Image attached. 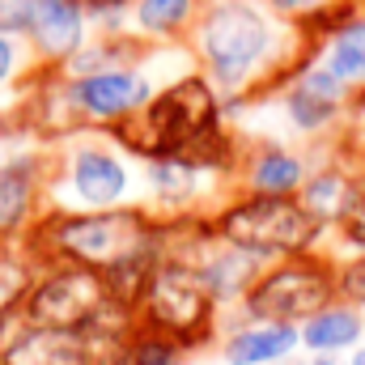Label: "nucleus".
Here are the masks:
<instances>
[{
    "label": "nucleus",
    "mask_w": 365,
    "mask_h": 365,
    "mask_svg": "<svg viewBox=\"0 0 365 365\" xmlns=\"http://www.w3.org/2000/svg\"><path fill=\"white\" fill-rule=\"evenodd\" d=\"M208 225L221 242L255 255L259 264L310 255L319 247V238L327 234L302 208L297 195H242V191L221 200V208L208 217Z\"/></svg>",
    "instance_id": "39448f33"
},
{
    "label": "nucleus",
    "mask_w": 365,
    "mask_h": 365,
    "mask_svg": "<svg viewBox=\"0 0 365 365\" xmlns=\"http://www.w3.org/2000/svg\"><path fill=\"white\" fill-rule=\"evenodd\" d=\"M56 140L21 110L0 115V238H26L47 212Z\"/></svg>",
    "instance_id": "423d86ee"
},
{
    "label": "nucleus",
    "mask_w": 365,
    "mask_h": 365,
    "mask_svg": "<svg viewBox=\"0 0 365 365\" xmlns=\"http://www.w3.org/2000/svg\"><path fill=\"white\" fill-rule=\"evenodd\" d=\"M106 302H110V289H106L102 272L47 259L43 272H38V280H34V289H30V297H26V310H21L17 323L81 331Z\"/></svg>",
    "instance_id": "1a4fd4ad"
},
{
    "label": "nucleus",
    "mask_w": 365,
    "mask_h": 365,
    "mask_svg": "<svg viewBox=\"0 0 365 365\" xmlns=\"http://www.w3.org/2000/svg\"><path fill=\"white\" fill-rule=\"evenodd\" d=\"M43 259L77 264L90 272H115L132 259L166 251V221L149 217L145 208H115V212H43L30 230Z\"/></svg>",
    "instance_id": "7ed1b4c3"
},
{
    "label": "nucleus",
    "mask_w": 365,
    "mask_h": 365,
    "mask_svg": "<svg viewBox=\"0 0 365 365\" xmlns=\"http://www.w3.org/2000/svg\"><path fill=\"white\" fill-rule=\"evenodd\" d=\"M297 349H302L297 327L259 323V319H234L217 340V353L225 365H289Z\"/></svg>",
    "instance_id": "2eb2a0df"
},
{
    "label": "nucleus",
    "mask_w": 365,
    "mask_h": 365,
    "mask_svg": "<svg viewBox=\"0 0 365 365\" xmlns=\"http://www.w3.org/2000/svg\"><path fill=\"white\" fill-rule=\"evenodd\" d=\"M38 60L30 51V43L21 34H0V115L17 110L21 98L30 90V81L38 77Z\"/></svg>",
    "instance_id": "6ab92c4d"
},
{
    "label": "nucleus",
    "mask_w": 365,
    "mask_h": 365,
    "mask_svg": "<svg viewBox=\"0 0 365 365\" xmlns=\"http://www.w3.org/2000/svg\"><path fill=\"white\" fill-rule=\"evenodd\" d=\"M268 9H272L276 17H284V21H293V26H306V21H314V17H323L336 0H264Z\"/></svg>",
    "instance_id": "5701e85b"
},
{
    "label": "nucleus",
    "mask_w": 365,
    "mask_h": 365,
    "mask_svg": "<svg viewBox=\"0 0 365 365\" xmlns=\"http://www.w3.org/2000/svg\"><path fill=\"white\" fill-rule=\"evenodd\" d=\"M0 365H93V353L81 331L13 323L0 331Z\"/></svg>",
    "instance_id": "4468645a"
},
{
    "label": "nucleus",
    "mask_w": 365,
    "mask_h": 365,
    "mask_svg": "<svg viewBox=\"0 0 365 365\" xmlns=\"http://www.w3.org/2000/svg\"><path fill=\"white\" fill-rule=\"evenodd\" d=\"M187 357H191V353L182 349L179 340H170V336H162V331L136 323L115 365H187Z\"/></svg>",
    "instance_id": "aec40b11"
},
{
    "label": "nucleus",
    "mask_w": 365,
    "mask_h": 365,
    "mask_svg": "<svg viewBox=\"0 0 365 365\" xmlns=\"http://www.w3.org/2000/svg\"><path fill=\"white\" fill-rule=\"evenodd\" d=\"M297 43V26L276 17L264 0H208L187 51L230 110L264 90L272 93L302 64Z\"/></svg>",
    "instance_id": "f257e3e1"
},
{
    "label": "nucleus",
    "mask_w": 365,
    "mask_h": 365,
    "mask_svg": "<svg viewBox=\"0 0 365 365\" xmlns=\"http://www.w3.org/2000/svg\"><path fill=\"white\" fill-rule=\"evenodd\" d=\"M331 302H340L336 264L323 259L319 251H310V255H293V259L264 264V272L255 276L251 293L238 306V319L302 327L306 319H314Z\"/></svg>",
    "instance_id": "6e6552de"
},
{
    "label": "nucleus",
    "mask_w": 365,
    "mask_h": 365,
    "mask_svg": "<svg viewBox=\"0 0 365 365\" xmlns=\"http://www.w3.org/2000/svg\"><path fill=\"white\" fill-rule=\"evenodd\" d=\"M340 238L344 242H353V247H361L365 251V179H357V191H353V204L344 208V217H340Z\"/></svg>",
    "instance_id": "4be33fe9"
},
{
    "label": "nucleus",
    "mask_w": 365,
    "mask_h": 365,
    "mask_svg": "<svg viewBox=\"0 0 365 365\" xmlns=\"http://www.w3.org/2000/svg\"><path fill=\"white\" fill-rule=\"evenodd\" d=\"M297 336H302V353L306 357H344V353L361 349L365 314L357 306H349V302H331L327 310L306 319L297 327Z\"/></svg>",
    "instance_id": "f3484780"
},
{
    "label": "nucleus",
    "mask_w": 365,
    "mask_h": 365,
    "mask_svg": "<svg viewBox=\"0 0 365 365\" xmlns=\"http://www.w3.org/2000/svg\"><path fill=\"white\" fill-rule=\"evenodd\" d=\"M123 4H128V0H90L93 26H98L102 34H119V17H123Z\"/></svg>",
    "instance_id": "393cba45"
},
{
    "label": "nucleus",
    "mask_w": 365,
    "mask_h": 365,
    "mask_svg": "<svg viewBox=\"0 0 365 365\" xmlns=\"http://www.w3.org/2000/svg\"><path fill=\"white\" fill-rule=\"evenodd\" d=\"M306 64H314L319 73H327L340 90L353 93L365 90V13H344L336 17L302 56Z\"/></svg>",
    "instance_id": "ddd939ff"
},
{
    "label": "nucleus",
    "mask_w": 365,
    "mask_h": 365,
    "mask_svg": "<svg viewBox=\"0 0 365 365\" xmlns=\"http://www.w3.org/2000/svg\"><path fill=\"white\" fill-rule=\"evenodd\" d=\"M353 191H357V175L336 170V166H319V170H310V179L302 182L297 200H302V208L327 230V225H340L344 208L353 204Z\"/></svg>",
    "instance_id": "a211bd4d"
},
{
    "label": "nucleus",
    "mask_w": 365,
    "mask_h": 365,
    "mask_svg": "<svg viewBox=\"0 0 365 365\" xmlns=\"http://www.w3.org/2000/svg\"><path fill=\"white\" fill-rule=\"evenodd\" d=\"M136 319L145 327L179 340L187 353L217 349V340L225 331V310L212 302V293L204 289L195 268L182 259H170V255H162L158 268L145 280V293L136 302Z\"/></svg>",
    "instance_id": "0eeeda50"
},
{
    "label": "nucleus",
    "mask_w": 365,
    "mask_h": 365,
    "mask_svg": "<svg viewBox=\"0 0 365 365\" xmlns=\"http://www.w3.org/2000/svg\"><path fill=\"white\" fill-rule=\"evenodd\" d=\"M98 34L90 0H34L21 38L30 43L38 68H64Z\"/></svg>",
    "instance_id": "9d476101"
},
{
    "label": "nucleus",
    "mask_w": 365,
    "mask_h": 365,
    "mask_svg": "<svg viewBox=\"0 0 365 365\" xmlns=\"http://www.w3.org/2000/svg\"><path fill=\"white\" fill-rule=\"evenodd\" d=\"M336 284H340V302L365 310V255L349 259V264H336Z\"/></svg>",
    "instance_id": "412c9836"
},
{
    "label": "nucleus",
    "mask_w": 365,
    "mask_h": 365,
    "mask_svg": "<svg viewBox=\"0 0 365 365\" xmlns=\"http://www.w3.org/2000/svg\"><path fill=\"white\" fill-rule=\"evenodd\" d=\"M115 136L136 162L175 158V153H217L238 145V136L225 128L221 93L208 86L200 68H187L175 81H166L153 93V102Z\"/></svg>",
    "instance_id": "f03ea898"
},
{
    "label": "nucleus",
    "mask_w": 365,
    "mask_h": 365,
    "mask_svg": "<svg viewBox=\"0 0 365 365\" xmlns=\"http://www.w3.org/2000/svg\"><path fill=\"white\" fill-rule=\"evenodd\" d=\"M140 208V162L110 132H68L56 140L47 212Z\"/></svg>",
    "instance_id": "20e7f679"
},
{
    "label": "nucleus",
    "mask_w": 365,
    "mask_h": 365,
    "mask_svg": "<svg viewBox=\"0 0 365 365\" xmlns=\"http://www.w3.org/2000/svg\"><path fill=\"white\" fill-rule=\"evenodd\" d=\"M344 365H365V344H361V349H353V353H349V361H344Z\"/></svg>",
    "instance_id": "bb28decb"
},
{
    "label": "nucleus",
    "mask_w": 365,
    "mask_h": 365,
    "mask_svg": "<svg viewBox=\"0 0 365 365\" xmlns=\"http://www.w3.org/2000/svg\"><path fill=\"white\" fill-rule=\"evenodd\" d=\"M34 0H0V34H21Z\"/></svg>",
    "instance_id": "b1692460"
},
{
    "label": "nucleus",
    "mask_w": 365,
    "mask_h": 365,
    "mask_svg": "<svg viewBox=\"0 0 365 365\" xmlns=\"http://www.w3.org/2000/svg\"><path fill=\"white\" fill-rule=\"evenodd\" d=\"M310 158L284 140H238L234 158V191L242 195H297L302 182L310 179Z\"/></svg>",
    "instance_id": "9b49d317"
},
{
    "label": "nucleus",
    "mask_w": 365,
    "mask_h": 365,
    "mask_svg": "<svg viewBox=\"0 0 365 365\" xmlns=\"http://www.w3.org/2000/svg\"><path fill=\"white\" fill-rule=\"evenodd\" d=\"M289 365H344L340 357H302V361H289Z\"/></svg>",
    "instance_id": "a878e982"
},
{
    "label": "nucleus",
    "mask_w": 365,
    "mask_h": 365,
    "mask_svg": "<svg viewBox=\"0 0 365 365\" xmlns=\"http://www.w3.org/2000/svg\"><path fill=\"white\" fill-rule=\"evenodd\" d=\"M43 264L47 259L30 234L26 238H0V331H9L21 319L26 297L43 272Z\"/></svg>",
    "instance_id": "dca6fc26"
},
{
    "label": "nucleus",
    "mask_w": 365,
    "mask_h": 365,
    "mask_svg": "<svg viewBox=\"0 0 365 365\" xmlns=\"http://www.w3.org/2000/svg\"><path fill=\"white\" fill-rule=\"evenodd\" d=\"M208 0H128L119 17V34L158 51V47H187L200 13Z\"/></svg>",
    "instance_id": "f8f14e48"
}]
</instances>
